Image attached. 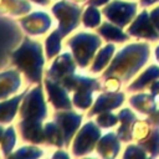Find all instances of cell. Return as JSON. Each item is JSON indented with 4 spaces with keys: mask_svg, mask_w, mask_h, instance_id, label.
I'll return each instance as SVG.
<instances>
[{
    "mask_svg": "<svg viewBox=\"0 0 159 159\" xmlns=\"http://www.w3.org/2000/svg\"><path fill=\"white\" fill-rule=\"evenodd\" d=\"M4 132H5V129L0 125V142H1V138H2V134H4Z\"/></svg>",
    "mask_w": 159,
    "mask_h": 159,
    "instance_id": "obj_39",
    "label": "cell"
},
{
    "mask_svg": "<svg viewBox=\"0 0 159 159\" xmlns=\"http://www.w3.org/2000/svg\"><path fill=\"white\" fill-rule=\"evenodd\" d=\"M157 57L159 58V47H158V50H157Z\"/></svg>",
    "mask_w": 159,
    "mask_h": 159,
    "instance_id": "obj_41",
    "label": "cell"
},
{
    "mask_svg": "<svg viewBox=\"0 0 159 159\" xmlns=\"http://www.w3.org/2000/svg\"><path fill=\"white\" fill-rule=\"evenodd\" d=\"M130 103H132L135 108H138L140 112H144V113H149V112L155 111V106L153 107V104H152L153 102L149 99L148 96H144V94L133 97V98L130 99Z\"/></svg>",
    "mask_w": 159,
    "mask_h": 159,
    "instance_id": "obj_29",
    "label": "cell"
},
{
    "mask_svg": "<svg viewBox=\"0 0 159 159\" xmlns=\"http://www.w3.org/2000/svg\"><path fill=\"white\" fill-rule=\"evenodd\" d=\"M21 37V31L14 21L0 17V67L11 60L12 48L19 45Z\"/></svg>",
    "mask_w": 159,
    "mask_h": 159,
    "instance_id": "obj_6",
    "label": "cell"
},
{
    "mask_svg": "<svg viewBox=\"0 0 159 159\" xmlns=\"http://www.w3.org/2000/svg\"><path fill=\"white\" fill-rule=\"evenodd\" d=\"M123 93H116V92H108V93H103L101 94L97 101L96 104L93 106L92 111L88 112V117H92L93 114L97 113H102V112H107L111 111L116 107H119L123 102Z\"/></svg>",
    "mask_w": 159,
    "mask_h": 159,
    "instance_id": "obj_15",
    "label": "cell"
},
{
    "mask_svg": "<svg viewBox=\"0 0 159 159\" xmlns=\"http://www.w3.org/2000/svg\"><path fill=\"white\" fill-rule=\"evenodd\" d=\"M53 119L62 130L65 138V147H68L70 140L72 139L75 132L77 130V128L82 122V116L72 112L71 109H63L55 113Z\"/></svg>",
    "mask_w": 159,
    "mask_h": 159,
    "instance_id": "obj_9",
    "label": "cell"
},
{
    "mask_svg": "<svg viewBox=\"0 0 159 159\" xmlns=\"http://www.w3.org/2000/svg\"><path fill=\"white\" fill-rule=\"evenodd\" d=\"M147 57L148 46L144 43L130 45L123 48L103 75V77L107 78L106 87L108 89L117 88L119 86V78L122 81H127V78L135 73L138 68L147 61Z\"/></svg>",
    "mask_w": 159,
    "mask_h": 159,
    "instance_id": "obj_1",
    "label": "cell"
},
{
    "mask_svg": "<svg viewBox=\"0 0 159 159\" xmlns=\"http://www.w3.org/2000/svg\"><path fill=\"white\" fill-rule=\"evenodd\" d=\"M21 119L40 120L42 122L47 116V109L43 99L41 86H36L22 98V103L19 109Z\"/></svg>",
    "mask_w": 159,
    "mask_h": 159,
    "instance_id": "obj_5",
    "label": "cell"
},
{
    "mask_svg": "<svg viewBox=\"0 0 159 159\" xmlns=\"http://www.w3.org/2000/svg\"><path fill=\"white\" fill-rule=\"evenodd\" d=\"M62 37H63V35L57 29V30L52 31L50 34V36L46 39V57L47 58H52L60 52Z\"/></svg>",
    "mask_w": 159,
    "mask_h": 159,
    "instance_id": "obj_24",
    "label": "cell"
},
{
    "mask_svg": "<svg viewBox=\"0 0 159 159\" xmlns=\"http://www.w3.org/2000/svg\"><path fill=\"white\" fill-rule=\"evenodd\" d=\"M114 52V46L113 45H107L104 48H102L98 55L96 56L93 65L91 66V72H99L111 60V56Z\"/></svg>",
    "mask_w": 159,
    "mask_h": 159,
    "instance_id": "obj_25",
    "label": "cell"
},
{
    "mask_svg": "<svg viewBox=\"0 0 159 159\" xmlns=\"http://www.w3.org/2000/svg\"><path fill=\"white\" fill-rule=\"evenodd\" d=\"M153 21H154V24H155V26L159 29V9H157L155 11H153Z\"/></svg>",
    "mask_w": 159,
    "mask_h": 159,
    "instance_id": "obj_33",
    "label": "cell"
},
{
    "mask_svg": "<svg viewBox=\"0 0 159 159\" xmlns=\"http://www.w3.org/2000/svg\"><path fill=\"white\" fill-rule=\"evenodd\" d=\"M53 158H68L70 155L66 153V152H62V150H58V152H56L53 155H52Z\"/></svg>",
    "mask_w": 159,
    "mask_h": 159,
    "instance_id": "obj_35",
    "label": "cell"
},
{
    "mask_svg": "<svg viewBox=\"0 0 159 159\" xmlns=\"http://www.w3.org/2000/svg\"><path fill=\"white\" fill-rule=\"evenodd\" d=\"M42 122L40 120H30V119H21L19 122L20 135L24 140L34 143V144H42L45 143V129L41 125Z\"/></svg>",
    "mask_w": 159,
    "mask_h": 159,
    "instance_id": "obj_14",
    "label": "cell"
},
{
    "mask_svg": "<svg viewBox=\"0 0 159 159\" xmlns=\"http://www.w3.org/2000/svg\"><path fill=\"white\" fill-rule=\"evenodd\" d=\"M98 34H101L104 39H107L108 41H117V42H122L124 40L128 39V36L122 32V30H119L118 27L106 22L103 24L99 29H98Z\"/></svg>",
    "mask_w": 159,
    "mask_h": 159,
    "instance_id": "obj_23",
    "label": "cell"
},
{
    "mask_svg": "<svg viewBox=\"0 0 159 159\" xmlns=\"http://www.w3.org/2000/svg\"><path fill=\"white\" fill-rule=\"evenodd\" d=\"M153 1H157V0H142V5H149Z\"/></svg>",
    "mask_w": 159,
    "mask_h": 159,
    "instance_id": "obj_38",
    "label": "cell"
},
{
    "mask_svg": "<svg viewBox=\"0 0 159 159\" xmlns=\"http://www.w3.org/2000/svg\"><path fill=\"white\" fill-rule=\"evenodd\" d=\"M52 12L58 19L60 32L66 36L78 26L82 10L67 0H61L53 5Z\"/></svg>",
    "mask_w": 159,
    "mask_h": 159,
    "instance_id": "obj_7",
    "label": "cell"
},
{
    "mask_svg": "<svg viewBox=\"0 0 159 159\" xmlns=\"http://www.w3.org/2000/svg\"><path fill=\"white\" fill-rule=\"evenodd\" d=\"M16 142V135H15V130L14 127H9L5 129L1 142H0V147H1V152L4 153L5 157H9L11 154V150L15 145Z\"/></svg>",
    "mask_w": 159,
    "mask_h": 159,
    "instance_id": "obj_26",
    "label": "cell"
},
{
    "mask_svg": "<svg viewBox=\"0 0 159 159\" xmlns=\"http://www.w3.org/2000/svg\"><path fill=\"white\" fill-rule=\"evenodd\" d=\"M43 62L41 43L30 40L29 37H25L19 48L11 55V63L15 65L31 83H40Z\"/></svg>",
    "mask_w": 159,
    "mask_h": 159,
    "instance_id": "obj_2",
    "label": "cell"
},
{
    "mask_svg": "<svg viewBox=\"0 0 159 159\" xmlns=\"http://www.w3.org/2000/svg\"><path fill=\"white\" fill-rule=\"evenodd\" d=\"M144 155H145L144 152H142L139 148L133 147V145L128 147V148H127V152L124 153V157H125V158H128V157H144Z\"/></svg>",
    "mask_w": 159,
    "mask_h": 159,
    "instance_id": "obj_32",
    "label": "cell"
},
{
    "mask_svg": "<svg viewBox=\"0 0 159 159\" xmlns=\"http://www.w3.org/2000/svg\"><path fill=\"white\" fill-rule=\"evenodd\" d=\"M119 150V142L114 133L106 134L97 144V152L102 157H116Z\"/></svg>",
    "mask_w": 159,
    "mask_h": 159,
    "instance_id": "obj_19",
    "label": "cell"
},
{
    "mask_svg": "<svg viewBox=\"0 0 159 159\" xmlns=\"http://www.w3.org/2000/svg\"><path fill=\"white\" fill-rule=\"evenodd\" d=\"M103 12L112 22L119 26H124L130 21L133 15L135 14V4L113 1L104 7Z\"/></svg>",
    "mask_w": 159,
    "mask_h": 159,
    "instance_id": "obj_11",
    "label": "cell"
},
{
    "mask_svg": "<svg viewBox=\"0 0 159 159\" xmlns=\"http://www.w3.org/2000/svg\"><path fill=\"white\" fill-rule=\"evenodd\" d=\"M118 118L122 122V127L118 130V137H119V139H122L124 142H128L132 138V132H133L132 128H133V123L135 122L137 118L128 108L123 109L118 114Z\"/></svg>",
    "mask_w": 159,
    "mask_h": 159,
    "instance_id": "obj_21",
    "label": "cell"
},
{
    "mask_svg": "<svg viewBox=\"0 0 159 159\" xmlns=\"http://www.w3.org/2000/svg\"><path fill=\"white\" fill-rule=\"evenodd\" d=\"M43 129H45V143L46 144L55 145L58 148L65 147V138H63L62 130L55 120L46 123Z\"/></svg>",
    "mask_w": 159,
    "mask_h": 159,
    "instance_id": "obj_22",
    "label": "cell"
},
{
    "mask_svg": "<svg viewBox=\"0 0 159 159\" xmlns=\"http://www.w3.org/2000/svg\"><path fill=\"white\" fill-rule=\"evenodd\" d=\"M99 135H101V130L93 122L86 123L82 127V129H80V132L76 135V139L73 142V145H72L73 155L80 157V155L91 153L93 150L97 140L99 139Z\"/></svg>",
    "mask_w": 159,
    "mask_h": 159,
    "instance_id": "obj_8",
    "label": "cell"
},
{
    "mask_svg": "<svg viewBox=\"0 0 159 159\" xmlns=\"http://www.w3.org/2000/svg\"><path fill=\"white\" fill-rule=\"evenodd\" d=\"M45 87L47 89L48 101L52 103V106L56 109H60V111L72 109V103L70 101V97L67 96V91L60 83L51 81L50 78H46Z\"/></svg>",
    "mask_w": 159,
    "mask_h": 159,
    "instance_id": "obj_13",
    "label": "cell"
},
{
    "mask_svg": "<svg viewBox=\"0 0 159 159\" xmlns=\"http://www.w3.org/2000/svg\"><path fill=\"white\" fill-rule=\"evenodd\" d=\"M150 119H152V120H153L154 123H159V113H157L155 116H153V117H152Z\"/></svg>",
    "mask_w": 159,
    "mask_h": 159,
    "instance_id": "obj_37",
    "label": "cell"
},
{
    "mask_svg": "<svg viewBox=\"0 0 159 159\" xmlns=\"http://www.w3.org/2000/svg\"><path fill=\"white\" fill-rule=\"evenodd\" d=\"M71 1H73V2H82V1H84V0H71Z\"/></svg>",
    "mask_w": 159,
    "mask_h": 159,
    "instance_id": "obj_40",
    "label": "cell"
},
{
    "mask_svg": "<svg viewBox=\"0 0 159 159\" xmlns=\"http://www.w3.org/2000/svg\"><path fill=\"white\" fill-rule=\"evenodd\" d=\"M67 92L75 91L73 104L77 108L87 109L92 104V92L99 89L101 84L94 78L71 75L60 83Z\"/></svg>",
    "mask_w": 159,
    "mask_h": 159,
    "instance_id": "obj_3",
    "label": "cell"
},
{
    "mask_svg": "<svg viewBox=\"0 0 159 159\" xmlns=\"http://www.w3.org/2000/svg\"><path fill=\"white\" fill-rule=\"evenodd\" d=\"M67 46L71 47L76 62L81 67H86L92 60L96 50L101 46V40L93 34L81 32L70 39Z\"/></svg>",
    "mask_w": 159,
    "mask_h": 159,
    "instance_id": "obj_4",
    "label": "cell"
},
{
    "mask_svg": "<svg viewBox=\"0 0 159 159\" xmlns=\"http://www.w3.org/2000/svg\"><path fill=\"white\" fill-rule=\"evenodd\" d=\"M82 20L86 27H96L101 22V14L93 5H91L86 9Z\"/></svg>",
    "mask_w": 159,
    "mask_h": 159,
    "instance_id": "obj_27",
    "label": "cell"
},
{
    "mask_svg": "<svg viewBox=\"0 0 159 159\" xmlns=\"http://www.w3.org/2000/svg\"><path fill=\"white\" fill-rule=\"evenodd\" d=\"M32 1L36 4H40V5H47L50 2V0H32Z\"/></svg>",
    "mask_w": 159,
    "mask_h": 159,
    "instance_id": "obj_36",
    "label": "cell"
},
{
    "mask_svg": "<svg viewBox=\"0 0 159 159\" xmlns=\"http://www.w3.org/2000/svg\"><path fill=\"white\" fill-rule=\"evenodd\" d=\"M75 68H76V63L73 61L72 55L62 53L52 62L51 67L46 72V78L61 83L62 80L75 73Z\"/></svg>",
    "mask_w": 159,
    "mask_h": 159,
    "instance_id": "obj_10",
    "label": "cell"
},
{
    "mask_svg": "<svg viewBox=\"0 0 159 159\" xmlns=\"http://www.w3.org/2000/svg\"><path fill=\"white\" fill-rule=\"evenodd\" d=\"M26 93L27 91H24L21 94L16 96L12 99H6L0 102V123H9L14 119L17 106L20 102H22V98L25 97Z\"/></svg>",
    "mask_w": 159,
    "mask_h": 159,
    "instance_id": "obj_18",
    "label": "cell"
},
{
    "mask_svg": "<svg viewBox=\"0 0 159 159\" xmlns=\"http://www.w3.org/2000/svg\"><path fill=\"white\" fill-rule=\"evenodd\" d=\"M129 34L134 36H140V37H150V39H158L159 34L155 32L152 27H149V21H148V14L143 11L139 17L134 21V24L129 27Z\"/></svg>",
    "mask_w": 159,
    "mask_h": 159,
    "instance_id": "obj_17",
    "label": "cell"
},
{
    "mask_svg": "<svg viewBox=\"0 0 159 159\" xmlns=\"http://www.w3.org/2000/svg\"><path fill=\"white\" fill-rule=\"evenodd\" d=\"M42 155V150H40L36 147H22L15 153L10 154L11 158H37Z\"/></svg>",
    "mask_w": 159,
    "mask_h": 159,
    "instance_id": "obj_30",
    "label": "cell"
},
{
    "mask_svg": "<svg viewBox=\"0 0 159 159\" xmlns=\"http://www.w3.org/2000/svg\"><path fill=\"white\" fill-rule=\"evenodd\" d=\"M108 0H88V4L89 5H93V6H98V5H103L106 4Z\"/></svg>",
    "mask_w": 159,
    "mask_h": 159,
    "instance_id": "obj_34",
    "label": "cell"
},
{
    "mask_svg": "<svg viewBox=\"0 0 159 159\" xmlns=\"http://www.w3.org/2000/svg\"><path fill=\"white\" fill-rule=\"evenodd\" d=\"M31 10V5L26 0H0V14L22 15Z\"/></svg>",
    "mask_w": 159,
    "mask_h": 159,
    "instance_id": "obj_20",
    "label": "cell"
},
{
    "mask_svg": "<svg viewBox=\"0 0 159 159\" xmlns=\"http://www.w3.org/2000/svg\"><path fill=\"white\" fill-rule=\"evenodd\" d=\"M117 120H118L117 117H116L114 114L109 113L108 111H107V112H102V114L98 116V118H97V123H98L101 127H104V128L114 125V124L117 123Z\"/></svg>",
    "mask_w": 159,
    "mask_h": 159,
    "instance_id": "obj_31",
    "label": "cell"
},
{
    "mask_svg": "<svg viewBox=\"0 0 159 159\" xmlns=\"http://www.w3.org/2000/svg\"><path fill=\"white\" fill-rule=\"evenodd\" d=\"M21 86V78L16 70H7L0 73V99H6Z\"/></svg>",
    "mask_w": 159,
    "mask_h": 159,
    "instance_id": "obj_16",
    "label": "cell"
},
{
    "mask_svg": "<svg viewBox=\"0 0 159 159\" xmlns=\"http://www.w3.org/2000/svg\"><path fill=\"white\" fill-rule=\"evenodd\" d=\"M157 77H159V67H155V66H152L150 68H148V71H145L144 73H143V76L139 78V80H137L130 87H129V89H139V88H143V86H145L152 78H157Z\"/></svg>",
    "mask_w": 159,
    "mask_h": 159,
    "instance_id": "obj_28",
    "label": "cell"
},
{
    "mask_svg": "<svg viewBox=\"0 0 159 159\" xmlns=\"http://www.w3.org/2000/svg\"><path fill=\"white\" fill-rule=\"evenodd\" d=\"M20 25L30 35H42L51 26V17L45 12H32L20 19Z\"/></svg>",
    "mask_w": 159,
    "mask_h": 159,
    "instance_id": "obj_12",
    "label": "cell"
}]
</instances>
